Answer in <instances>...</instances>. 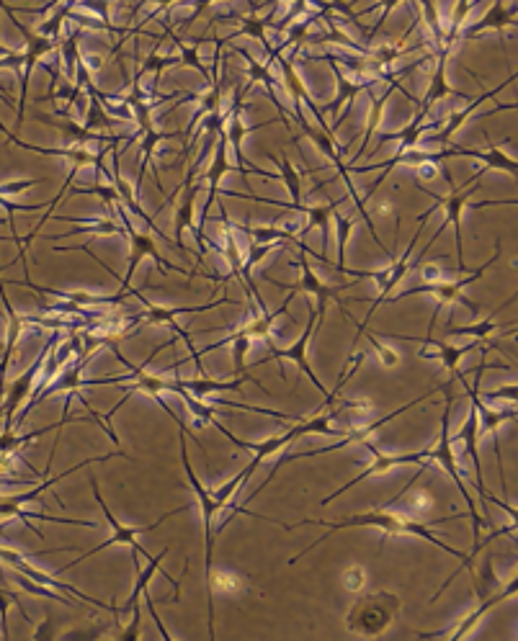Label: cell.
Returning <instances> with one entry per match:
<instances>
[{"label": "cell", "instance_id": "1", "mask_svg": "<svg viewBox=\"0 0 518 641\" xmlns=\"http://www.w3.org/2000/svg\"><path fill=\"white\" fill-rule=\"evenodd\" d=\"M253 515H256V518H261V521H269V523H274V526L284 528V531H294V528H302V526H320V528H325V531H328L325 536H320L317 541H312V544L307 546V549L299 551L297 557L289 559V564H297L299 559L307 557V554H310L312 549H317V546L323 544V541L328 539V536H333V533H338V531H348V528H377V531L382 533V541L390 539V536H413V539H423L426 544H433L436 549L446 551V554H451V557H457L459 562H462V564H459L457 572H454L451 577H457L459 572L464 569V564H467V554H464V551H459V549H454V546L444 544V541L439 539V533H436V526H439V523H449V521H459V518H464V515L459 513V510H454V513L444 515V518H436V521H418V515L397 513L395 508L366 510V513L348 515V518H341V521H333V523H330V521H317V518H305V521H299V523H281V521H274V518H266V515H261V513H253ZM451 577H449V580H451ZM449 580H446V582H449ZM446 582L439 587V590H436L433 600L441 598V593L446 590Z\"/></svg>", "mask_w": 518, "mask_h": 641}, {"label": "cell", "instance_id": "2", "mask_svg": "<svg viewBox=\"0 0 518 641\" xmlns=\"http://www.w3.org/2000/svg\"><path fill=\"white\" fill-rule=\"evenodd\" d=\"M403 600L390 590H377V593L361 595L346 613V629L356 636L366 639H379L387 634L392 623L400 618Z\"/></svg>", "mask_w": 518, "mask_h": 641}, {"label": "cell", "instance_id": "3", "mask_svg": "<svg viewBox=\"0 0 518 641\" xmlns=\"http://www.w3.org/2000/svg\"><path fill=\"white\" fill-rule=\"evenodd\" d=\"M451 384H441V392H444L446 402H444V412H441V433H439V441L433 443V446H428V461H436V464L444 469L446 474L451 477V482H454V487L459 490V495H462V500L467 502V515L472 518V533H475V541L480 539V531L485 526H488V518L485 515H480L475 510V500H472L470 490H467V484H464V477H462V469H459L457 464V456H454V443H451V430H449V418H451V392H449Z\"/></svg>", "mask_w": 518, "mask_h": 641}, {"label": "cell", "instance_id": "4", "mask_svg": "<svg viewBox=\"0 0 518 641\" xmlns=\"http://www.w3.org/2000/svg\"><path fill=\"white\" fill-rule=\"evenodd\" d=\"M60 340H62L60 330H52V338L47 340V345L42 348V353H39V356L34 358V361H31L29 366H26V369L11 381V384H6L3 402H0V418H6L3 430H13V420H16V415H19V412L29 405V400L34 397L37 387L42 384L49 356H52V351H55Z\"/></svg>", "mask_w": 518, "mask_h": 641}, {"label": "cell", "instance_id": "5", "mask_svg": "<svg viewBox=\"0 0 518 641\" xmlns=\"http://www.w3.org/2000/svg\"><path fill=\"white\" fill-rule=\"evenodd\" d=\"M91 487H93V497H96L98 508L104 510V518H106V521H109V526H111V539H106L104 544L93 546L91 551H80V557H78V559H73V562H70L68 567H62V572H68V569L78 567V564L83 562V559H91L93 554H98V551L109 549V546H127V549L132 551V554H142V551H145V554H147L145 544H142V536H145V533H150V531H155V528H158V526H163V523L168 521V518H171V515L183 513V510H186V505H178V508H173V510H168V513H165V515H160V518H158V521L153 523V526H145V528H129V526H122V523L116 521V515L111 513L109 505H106L104 495H101V490H98V479L93 477V474H91Z\"/></svg>", "mask_w": 518, "mask_h": 641}, {"label": "cell", "instance_id": "6", "mask_svg": "<svg viewBox=\"0 0 518 641\" xmlns=\"http://www.w3.org/2000/svg\"><path fill=\"white\" fill-rule=\"evenodd\" d=\"M361 443H364V446L369 448V451H372V461H369V464H366L364 469H361V474H356V477L351 479V482L341 484V487H338L336 492H330L328 497H323V500H320V505H330V502L336 500L338 495H343V492H348V490H351V487H356V484L364 482V479H369V477H382V474L390 472L392 466L421 464V461H428V448H423V451H415V454L387 456V454H379V451H377V448H374V443L369 441V438H364V441H361Z\"/></svg>", "mask_w": 518, "mask_h": 641}, {"label": "cell", "instance_id": "7", "mask_svg": "<svg viewBox=\"0 0 518 641\" xmlns=\"http://www.w3.org/2000/svg\"><path fill=\"white\" fill-rule=\"evenodd\" d=\"M454 441L464 443V448H467V456H470L472 461H475V487H477V495H480V500L488 505V487H485V479H482V461H480V454H477V443H480V418H477V410L470 405V415H467V420L462 423V428H459V433L454 436Z\"/></svg>", "mask_w": 518, "mask_h": 641}, {"label": "cell", "instance_id": "8", "mask_svg": "<svg viewBox=\"0 0 518 641\" xmlns=\"http://www.w3.org/2000/svg\"><path fill=\"white\" fill-rule=\"evenodd\" d=\"M68 423H83V418H70V415H65L60 423L47 425V428L42 430H31V433H21V430H3V433H0V456H16V451H21V448L29 446V443L39 441L44 433H55V430H62Z\"/></svg>", "mask_w": 518, "mask_h": 641}, {"label": "cell", "instance_id": "9", "mask_svg": "<svg viewBox=\"0 0 518 641\" xmlns=\"http://www.w3.org/2000/svg\"><path fill=\"white\" fill-rule=\"evenodd\" d=\"M11 608L21 611V616H24L26 621H31V618L26 616L24 605H21L19 593L0 587V636H3V639H11V629H8V611H11Z\"/></svg>", "mask_w": 518, "mask_h": 641}, {"label": "cell", "instance_id": "10", "mask_svg": "<svg viewBox=\"0 0 518 641\" xmlns=\"http://www.w3.org/2000/svg\"><path fill=\"white\" fill-rule=\"evenodd\" d=\"M341 582H343V587H346L348 593H361V590H364V585H366V567L364 564H348L346 569H343V575H341Z\"/></svg>", "mask_w": 518, "mask_h": 641}, {"label": "cell", "instance_id": "11", "mask_svg": "<svg viewBox=\"0 0 518 641\" xmlns=\"http://www.w3.org/2000/svg\"><path fill=\"white\" fill-rule=\"evenodd\" d=\"M359 335H366V338H369V343H372L374 353H377V356L382 358V363H384V366H387V369H395L397 363H400V356H397V353H392L390 348H387V345L379 343L377 335L369 333V330H366V327H364V330H359Z\"/></svg>", "mask_w": 518, "mask_h": 641}, {"label": "cell", "instance_id": "12", "mask_svg": "<svg viewBox=\"0 0 518 641\" xmlns=\"http://www.w3.org/2000/svg\"><path fill=\"white\" fill-rule=\"evenodd\" d=\"M485 206H518V199H503V201H480L475 209H485Z\"/></svg>", "mask_w": 518, "mask_h": 641}, {"label": "cell", "instance_id": "13", "mask_svg": "<svg viewBox=\"0 0 518 641\" xmlns=\"http://www.w3.org/2000/svg\"><path fill=\"white\" fill-rule=\"evenodd\" d=\"M516 333H518V327H516ZM516 333H511V335H516Z\"/></svg>", "mask_w": 518, "mask_h": 641}]
</instances>
